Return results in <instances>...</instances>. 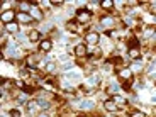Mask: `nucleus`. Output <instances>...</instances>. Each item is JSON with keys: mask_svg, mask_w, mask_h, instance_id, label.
Wrapping results in <instances>:
<instances>
[{"mask_svg": "<svg viewBox=\"0 0 156 117\" xmlns=\"http://www.w3.org/2000/svg\"><path fill=\"white\" fill-rule=\"evenodd\" d=\"M98 5H100L102 10H105V12H110L114 9V2H112V0H104V2H100Z\"/></svg>", "mask_w": 156, "mask_h": 117, "instance_id": "ddd939ff", "label": "nucleus"}, {"mask_svg": "<svg viewBox=\"0 0 156 117\" xmlns=\"http://www.w3.org/2000/svg\"><path fill=\"white\" fill-rule=\"evenodd\" d=\"M36 102H37V105L43 107V109H49L51 107L49 100H46V98H36Z\"/></svg>", "mask_w": 156, "mask_h": 117, "instance_id": "a211bd4d", "label": "nucleus"}, {"mask_svg": "<svg viewBox=\"0 0 156 117\" xmlns=\"http://www.w3.org/2000/svg\"><path fill=\"white\" fill-rule=\"evenodd\" d=\"M75 56H76V58H87V56H88V49H87L85 43H80V44L75 46Z\"/></svg>", "mask_w": 156, "mask_h": 117, "instance_id": "39448f33", "label": "nucleus"}, {"mask_svg": "<svg viewBox=\"0 0 156 117\" xmlns=\"http://www.w3.org/2000/svg\"><path fill=\"white\" fill-rule=\"evenodd\" d=\"M44 70H46V73H53V71L56 70V65H55V63H46Z\"/></svg>", "mask_w": 156, "mask_h": 117, "instance_id": "aec40b11", "label": "nucleus"}, {"mask_svg": "<svg viewBox=\"0 0 156 117\" xmlns=\"http://www.w3.org/2000/svg\"><path fill=\"white\" fill-rule=\"evenodd\" d=\"M98 41H100V34H98V32L92 31V32H87L85 34V44L95 46V44H98Z\"/></svg>", "mask_w": 156, "mask_h": 117, "instance_id": "20e7f679", "label": "nucleus"}, {"mask_svg": "<svg viewBox=\"0 0 156 117\" xmlns=\"http://www.w3.org/2000/svg\"><path fill=\"white\" fill-rule=\"evenodd\" d=\"M29 41H31V43H41V41H43V37H41V32L37 31V29H31V31H29Z\"/></svg>", "mask_w": 156, "mask_h": 117, "instance_id": "9d476101", "label": "nucleus"}, {"mask_svg": "<svg viewBox=\"0 0 156 117\" xmlns=\"http://www.w3.org/2000/svg\"><path fill=\"white\" fill-rule=\"evenodd\" d=\"M80 109H82V110H87V109H94V102H92V100H83L82 102V104H80Z\"/></svg>", "mask_w": 156, "mask_h": 117, "instance_id": "6ab92c4d", "label": "nucleus"}, {"mask_svg": "<svg viewBox=\"0 0 156 117\" xmlns=\"http://www.w3.org/2000/svg\"><path fill=\"white\" fill-rule=\"evenodd\" d=\"M92 16H94V12L90 10V9H78L76 12H75V20H76L78 24H82V26H85V24L90 22V19H92Z\"/></svg>", "mask_w": 156, "mask_h": 117, "instance_id": "f257e3e1", "label": "nucleus"}, {"mask_svg": "<svg viewBox=\"0 0 156 117\" xmlns=\"http://www.w3.org/2000/svg\"><path fill=\"white\" fill-rule=\"evenodd\" d=\"M39 49L43 51V53H49L53 49V41L51 39H43L41 43H39Z\"/></svg>", "mask_w": 156, "mask_h": 117, "instance_id": "1a4fd4ad", "label": "nucleus"}, {"mask_svg": "<svg viewBox=\"0 0 156 117\" xmlns=\"http://www.w3.org/2000/svg\"><path fill=\"white\" fill-rule=\"evenodd\" d=\"M112 100L115 102L117 105H122V107H124V105H127V104H129V102L126 100V98L122 97V95H117V94H114V95H112Z\"/></svg>", "mask_w": 156, "mask_h": 117, "instance_id": "4468645a", "label": "nucleus"}, {"mask_svg": "<svg viewBox=\"0 0 156 117\" xmlns=\"http://www.w3.org/2000/svg\"><path fill=\"white\" fill-rule=\"evenodd\" d=\"M102 105H104V109H105L107 112H110V114H115L117 110H119V105H117V104L112 100V98H109V100H105L104 104H102Z\"/></svg>", "mask_w": 156, "mask_h": 117, "instance_id": "6e6552de", "label": "nucleus"}, {"mask_svg": "<svg viewBox=\"0 0 156 117\" xmlns=\"http://www.w3.org/2000/svg\"><path fill=\"white\" fill-rule=\"evenodd\" d=\"M36 105H37V102H36V100H31V102H27V110H29V112H32V110L36 109Z\"/></svg>", "mask_w": 156, "mask_h": 117, "instance_id": "393cba45", "label": "nucleus"}, {"mask_svg": "<svg viewBox=\"0 0 156 117\" xmlns=\"http://www.w3.org/2000/svg\"><path fill=\"white\" fill-rule=\"evenodd\" d=\"M131 117H146V115L141 112V110H133V112H131Z\"/></svg>", "mask_w": 156, "mask_h": 117, "instance_id": "bb28decb", "label": "nucleus"}, {"mask_svg": "<svg viewBox=\"0 0 156 117\" xmlns=\"http://www.w3.org/2000/svg\"><path fill=\"white\" fill-rule=\"evenodd\" d=\"M153 37H154V41H156V31H154V36H153Z\"/></svg>", "mask_w": 156, "mask_h": 117, "instance_id": "2f4dec72", "label": "nucleus"}, {"mask_svg": "<svg viewBox=\"0 0 156 117\" xmlns=\"http://www.w3.org/2000/svg\"><path fill=\"white\" fill-rule=\"evenodd\" d=\"M4 31L10 32V34H17L19 32V22H9V24H4Z\"/></svg>", "mask_w": 156, "mask_h": 117, "instance_id": "9b49d317", "label": "nucleus"}, {"mask_svg": "<svg viewBox=\"0 0 156 117\" xmlns=\"http://www.w3.org/2000/svg\"><path fill=\"white\" fill-rule=\"evenodd\" d=\"M127 55H129V58H131V59H139L143 53H141L139 48H129V49H127Z\"/></svg>", "mask_w": 156, "mask_h": 117, "instance_id": "f8f14e48", "label": "nucleus"}, {"mask_svg": "<svg viewBox=\"0 0 156 117\" xmlns=\"http://www.w3.org/2000/svg\"><path fill=\"white\" fill-rule=\"evenodd\" d=\"M17 20V14L12 9H7V10L2 12V24H9V22H16Z\"/></svg>", "mask_w": 156, "mask_h": 117, "instance_id": "7ed1b4c3", "label": "nucleus"}, {"mask_svg": "<svg viewBox=\"0 0 156 117\" xmlns=\"http://www.w3.org/2000/svg\"><path fill=\"white\" fill-rule=\"evenodd\" d=\"M14 85H16L17 88H20V90H22L24 87H26V83H24L22 80H14Z\"/></svg>", "mask_w": 156, "mask_h": 117, "instance_id": "a878e982", "label": "nucleus"}, {"mask_svg": "<svg viewBox=\"0 0 156 117\" xmlns=\"http://www.w3.org/2000/svg\"><path fill=\"white\" fill-rule=\"evenodd\" d=\"M22 92L24 94H27V95H31V94H34V87H31V85H26L22 88Z\"/></svg>", "mask_w": 156, "mask_h": 117, "instance_id": "b1692460", "label": "nucleus"}, {"mask_svg": "<svg viewBox=\"0 0 156 117\" xmlns=\"http://www.w3.org/2000/svg\"><path fill=\"white\" fill-rule=\"evenodd\" d=\"M104 34L109 36V37H115V36H117V31H115V29H105V31H104Z\"/></svg>", "mask_w": 156, "mask_h": 117, "instance_id": "4be33fe9", "label": "nucleus"}, {"mask_svg": "<svg viewBox=\"0 0 156 117\" xmlns=\"http://www.w3.org/2000/svg\"><path fill=\"white\" fill-rule=\"evenodd\" d=\"M19 9H20V12H31V9H32V4H29V2H19Z\"/></svg>", "mask_w": 156, "mask_h": 117, "instance_id": "f3484780", "label": "nucleus"}, {"mask_svg": "<svg viewBox=\"0 0 156 117\" xmlns=\"http://www.w3.org/2000/svg\"><path fill=\"white\" fill-rule=\"evenodd\" d=\"M37 117H49V114H48V110H43V112H39Z\"/></svg>", "mask_w": 156, "mask_h": 117, "instance_id": "7c9ffc66", "label": "nucleus"}, {"mask_svg": "<svg viewBox=\"0 0 156 117\" xmlns=\"http://www.w3.org/2000/svg\"><path fill=\"white\" fill-rule=\"evenodd\" d=\"M31 17L34 19V22H43L44 20V14H43V10L39 9V5L37 4H32V9H31Z\"/></svg>", "mask_w": 156, "mask_h": 117, "instance_id": "f03ea898", "label": "nucleus"}, {"mask_svg": "<svg viewBox=\"0 0 156 117\" xmlns=\"http://www.w3.org/2000/svg\"><path fill=\"white\" fill-rule=\"evenodd\" d=\"M117 75H119V76H121V80H124V82L134 80L133 70H131V68H122V70H117Z\"/></svg>", "mask_w": 156, "mask_h": 117, "instance_id": "423d86ee", "label": "nucleus"}, {"mask_svg": "<svg viewBox=\"0 0 156 117\" xmlns=\"http://www.w3.org/2000/svg\"><path fill=\"white\" fill-rule=\"evenodd\" d=\"M9 115L10 117H22V112L19 109H12V110H9Z\"/></svg>", "mask_w": 156, "mask_h": 117, "instance_id": "412c9836", "label": "nucleus"}, {"mask_svg": "<svg viewBox=\"0 0 156 117\" xmlns=\"http://www.w3.org/2000/svg\"><path fill=\"white\" fill-rule=\"evenodd\" d=\"M65 27H66V31H70V32H76L78 31V24H76V20H68V22L65 24Z\"/></svg>", "mask_w": 156, "mask_h": 117, "instance_id": "2eb2a0df", "label": "nucleus"}, {"mask_svg": "<svg viewBox=\"0 0 156 117\" xmlns=\"http://www.w3.org/2000/svg\"><path fill=\"white\" fill-rule=\"evenodd\" d=\"M51 7H63V2H59V0H55V2H49Z\"/></svg>", "mask_w": 156, "mask_h": 117, "instance_id": "cd10ccee", "label": "nucleus"}, {"mask_svg": "<svg viewBox=\"0 0 156 117\" xmlns=\"http://www.w3.org/2000/svg\"><path fill=\"white\" fill-rule=\"evenodd\" d=\"M32 17H31V14L29 12H17V22H20V24H31L32 22Z\"/></svg>", "mask_w": 156, "mask_h": 117, "instance_id": "0eeeda50", "label": "nucleus"}, {"mask_svg": "<svg viewBox=\"0 0 156 117\" xmlns=\"http://www.w3.org/2000/svg\"><path fill=\"white\" fill-rule=\"evenodd\" d=\"M100 24H104V26H112V19L110 17H100Z\"/></svg>", "mask_w": 156, "mask_h": 117, "instance_id": "5701e85b", "label": "nucleus"}, {"mask_svg": "<svg viewBox=\"0 0 156 117\" xmlns=\"http://www.w3.org/2000/svg\"><path fill=\"white\" fill-rule=\"evenodd\" d=\"M19 75H20V78H29V71L27 70H20Z\"/></svg>", "mask_w": 156, "mask_h": 117, "instance_id": "c85d7f7f", "label": "nucleus"}, {"mask_svg": "<svg viewBox=\"0 0 156 117\" xmlns=\"http://www.w3.org/2000/svg\"><path fill=\"white\" fill-rule=\"evenodd\" d=\"M149 14L156 16V4H151V9H149Z\"/></svg>", "mask_w": 156, "mask_h": 117, "instance_id": "c756f323", "label": "nucleus"}, {"mask_svg": "<svg viewBox=\"0 0 156 117\" xmlns=\"http://www.w3.org/2000/svg\"><path fill=\"white\" fill-rule=\"evenodd\" d=\"M154 31H156V26H148V27L144 29V32H143V37L148 39V37H151V36H154Z\"/></svg>", "mask_w": 156, "mask_h": 117, "instance_id": "dca6fc26", "label": "nucleus"}]
</instances>
